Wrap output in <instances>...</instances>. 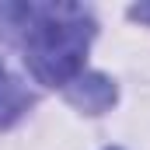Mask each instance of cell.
Here are the masks:
<instances>
[{
	"mask_svg": "<svg viewBox=\"0 0 150 150\" xmlns=\"http://www.w3.org/2000/svg\"><path fill=\"white\" fill-rule=\"evenodd\" d=\"M25 63L38 84L67 87L84 74V56L94 38V21L74 4H42L25 7Z\"/></svg>",
	"mask_w": 150,
	"mask_h": 150,
	"instance_id": "obj_1",
	"label": "cell"
},
{
	"mask_svg": "<svg viewBox=\"0 0 150 150\" xmlns=\"http://www.w3.org/2000/svg\"><path fill=\"white\" fill-rule=\"evenodd\" d=\"M67 98L74 101L80 112L98 115V112H105V108H112L115 84L108 77H101V74H80L74 84H67Z\"/></svg>",
	"mask_w": 150,
	"mask_h": 150,
	"instance_id": "obj_2",
	"label": "cell"
},
{
	"mask_svg": "<svg viewBox=\"0 0 150 150\" xmlns=\"http://www.w3.org/2000/svg\"><path fill=\"white\" fill-rule=\"evenodd\" d=\"M28 105H32V94L21 87V80L0 74V129L11 126V122H18L28 112Z\"/></svg>",
	"mask_w": 150,
	"mask_h": 150,
	"instance_id": "obj_3",
	"label": "cell"
},
{
	"mask_svg": "<svg viewBox=\"0 0 150 150\" xmlns=\"http://www.w3.org/2000/svg\"><path fill=\"white\" fill-rule=\"evenodd\" d=\"M0 74H4V59H0Z\"/></svg>",
	"mask_w": 150,
	"mask_h": 150,
	"instance_id": "obj_4",
	"label": "cell"
},
{
	"mask_svg": "<svg viewBox=\"0 0 150 150\" xmlns=\"http://www.w3.org/2000/svg\"><path fill=\"white\" fill-rule=\"evenodd\" d=\"M112 150H119V147H112Z\"/></svg>",
	"mask_w": 150,
	"mask_h": 150,
	"instance_id": "obj_5",
	"label": "cell"
}]
</instances>
